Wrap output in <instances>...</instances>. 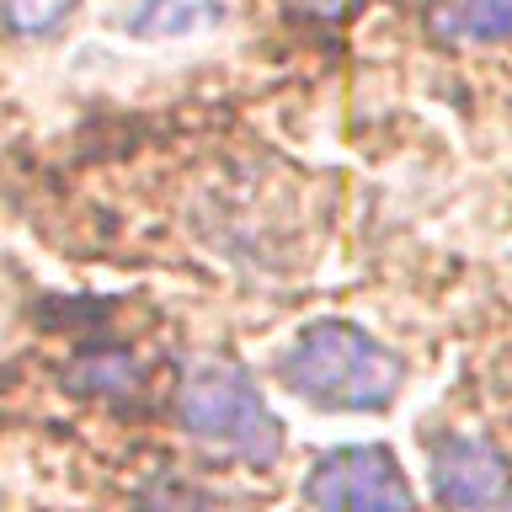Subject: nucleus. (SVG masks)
I'll return each instance as SVG.
<instances>
[{
  "instance_id": "obj_3",
  "label": "nucleus",
  "mask_w": 512,
  "mask_h": 512,
  "mask_svg": "<svg viewBox=\"0 0 512 512\" xmlns=\"http://www.w3.org/2000/svg\"><path fill=\"white\" fill-rule=\"evenodd\" d=\"M310 512H416V491L384 443H347L304 475Z\"/></svg>"
},
{
  "instance_id": "obj_4",
  "label": "nucleus",
  "mask_w": 512,
  "mask_h": 512,
  "mask_svg": "<svg viewBox=\"0 0 512 512\" xmlns=\"http://www.w3.org/2000/svg\"><path fill=\"white\" fill-rule=\"evenodd\" d=\"M432 496L448 512H502L512 502V464L486 432H443L432 443Z\"/></svg>"
},
{
  "instance_id": "obj_7",
  "label": "nucleus",
  "mask_w": 512,
  "mask_h": 512,
  "mask_svg": "<svg viewBox=\"0 0 512 512\" xmlns=\"http://www.w3.org/2000/svg\"><path fill=\"white\" fill-rule=\"evenodd\" d=\"M139 363L118 347H96V352H80V358L64 368V390L70 395H91V400H128L139 395Z\"/></svg>"
},
{
  "instance_id": "obj_8",
  "label": "nucleus",
  "mask_w": 512,
  "mask_h": 512,
  "mask_svg": "<svg viewBox=\"0 0 512 512\" xmlns=\"http://www.w3.org/2000/svg\"><path fill=\"white\" fill-rule=\"evenodd\" d=\"M80 0H0V27L16 38H43V32L64 27Z\"/></svg>"
},
{
  "instance_id": "obj_2",
  "label": "nucleus",
  "mask_w": 512,
  "mask_h": 512,
  "mask_svg": "<svg viewBox=\"0 0 512 512\" xmlns=\"http://www.w3.org/2000/svg\"><path fill=\"white\" fill-rule=\"evenodd\" d=\"M176 416L203 448L240 459L251 470L283 459V422L256 390V379L230 358H198L176 384Z\"/></svg>"
},
{
  "instance_id": "obj_6",
  "label": "nucleus",
  "mask_w": 512,
  "mask_h": 512,
  "mask_svg": "<svg viewBox=\"0 0 512 512\" xmlns=\"http://www.w3.org/2000/svg\"><path fill=\"white\" fill-rule=\"evenodd\" d=\"M230 6L224 0H139L128 16V38H192V32L219 27Z\"/></svg>"
},
{
  "instance_id": "obj_1",
  "label": "nucleus",
  "mask_w": 512,
  "mask_h": 512,
  "mask_svg": "<svg viewBox=\"0 0 512 512\" xmlns=\"http://www.w3.org/2000/svg\"><path fill=\"white\" fill-rule=\"evenodd\" d=\"M278 379L320 411H390L406 363L352 320H310L278 358Z\"/></svg>"
},
{
  "instance_id": "obj_5",
  "label": "nucleus",
  "mask_w": 512,
  "mask_h": 512,
  "mask_svg": "<svg viewBox=\"0 0 512 512\" xmlns=\"http://www.w3.org/2000/svg\"><path fill=\"white\" fill-rule=\"evenodd\" d=\"M422 32L443 48L512 38V0H422Z\"/></svg>"
},
{
  "instance_id": "obj_9",
  "label": "nucleus",
  "mask_w": 512,
  "mask_h": 512,
  "mask_svg": "<svg viewBox=\"0 0 512 512\" xmlns=\"http://www.w3.org/2000/svg\"><path fill=\"white\" fill-rule=\"evenodd\" d=\"M134 512H224V502L203 486H187V480L160 475L134 496Z\"/></svg>"
}]
</instances>
